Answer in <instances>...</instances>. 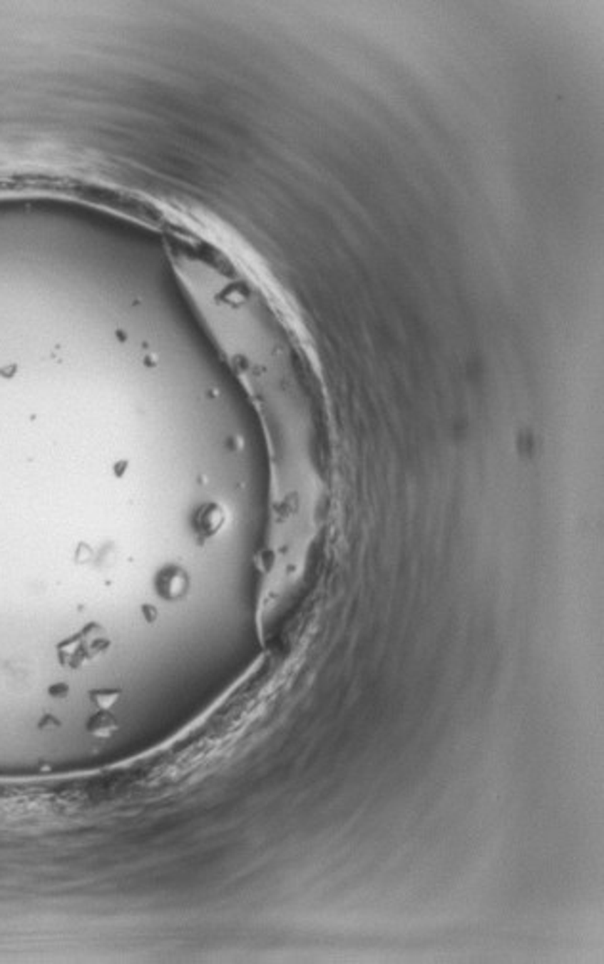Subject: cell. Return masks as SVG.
Returning <instances> with one entry per match:
<instances>
[{"mask_svg": "<svg viewBox=\"0 0 604 964\" xmlns=\"http://www.w3.org/2000/svg\"><path fill=\"white\" fill-rule=\"evenodd\" d=\"M109 647V639L98 624H88L81 634L73 635L58 647L60 662L69 668H78L86 660L96 659L98 654L106 653Z\"/></svg>", "mask_w": 604, "mask_h": 964, "instance_id": "cell-1", "label": "cell"}, {"mask_svg": "<svg viewBox=\"0 0 604 964\" xmlns=\"http://www.w3.org/2000/svg\"><path fill=\"white\" fill-rule=\"evenodd\" d=\"M155 589L159 597L165 601H178L190 589V576L184 569L176 564H168L159 570L155 578Z\"/></svg>", "mask_w": 604, "mask_h": 964, "instance_id": "cell-2", "label": "cell"}, {"mask_svg": "<svg viewBox=\"0 0 604 964\" xmlns=\"http://www.w3.org/2000/svg\"><path fill=\"white\" fill-rule=\"evenodd\" d=\"M86 731H88L92 737L103 739V741H106V739L113 737L115 733L119 731V719L115 718V714L111 712V710H98V712L88 719Z\"/></svg>", "mask_w": 604, "mask_h": 964, "instance_id": "cell-3", "label": "cell"}, {"mask_svg": "<svg viewBox=\"0 0 604 964\" xmlns=\"http://www.w3.org/2000/svg\"><path fill=\"white\" fill-rule=\"evenodd\" d=\"M222 522H224V515H222V511L216 507V505H209V507H205L201 509L198 517V530L201 536H213V534L222 527Z\"/></svg>", "mask_w": 604, "mask_h": 964, "instance_id": "cell-4", "label": "cell"}, {"mask_svg": "<svg viewBox=\"0 0 604 964\" xmlns=\"http://www.w3.org/2000/svg\"><path fill=\"white\" fill-rule=\"evenodd\" d=\"M90 699L96 704L98 710H111L119 702L121 691H117V689H100V691H92Z\"/></svg>", "mask_w": 604, "mask_h": 964, "instance_id": "cell-5", "label": "cell"}, {"mask_svg": "<svg viewBox=\"0 0 604 964\" xmlns=\"http://www.w3.org/2000/svg\"><path fill=\"white\" fill-rule=\"evenodd\" d=\"M67 691H69V687H67V685H63V683H58V685H52V687L48 689L50 695L56 696V699H63V696L67 695Z\"/></svg>", "mask_w": 604, "mask_h": 964, "instance_id": "cell-6", "label": "cell"}]
</instances>
